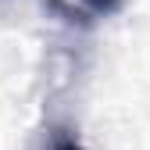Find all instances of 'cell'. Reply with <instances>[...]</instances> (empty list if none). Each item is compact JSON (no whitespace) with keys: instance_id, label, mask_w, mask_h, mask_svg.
<instances>
[{"instance_id":"obj_1","label":"cell","mask_w":150,"mask_h":150,"mask_svg":"<svg viewBox=\"0 0 150 150\" xmlns=\"http://www.w3.org/2000/svg\"><path fill=\"white\" fill-rule=\"evenodd\" d=\"M47 7L54 14H61L64 22L89 25V22H100V18H111L115 11H122V0H47Z\"/></svg>"},{"instance_id":"obj_2","label":"cell","mask_w":150,"mask_h":150,"mask_svg":"<svg viewBox=\"0 0 150 150\" xmlns=\"http://www.w3.org/2000/svg\"><path fill=\"white\" fill-rule=\"evenodd\" d=\"M50 150H82V146L75 143L71 136H54V143H50Z\"/></svg>"}]
</instances>
